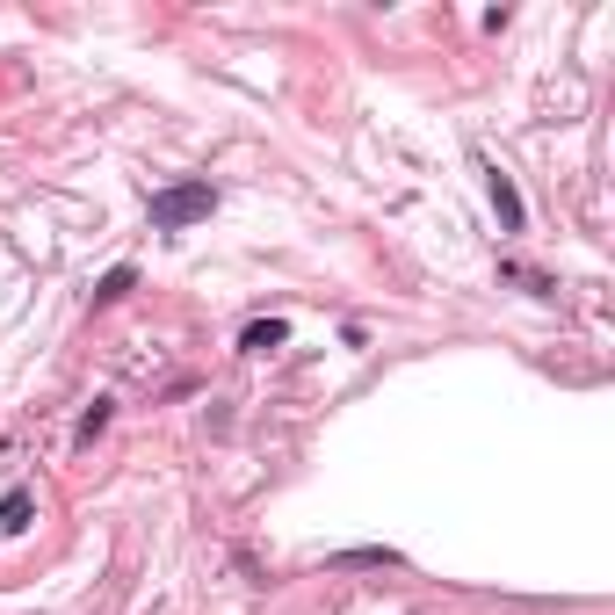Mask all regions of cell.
<instances>
[{
  "label": "cell",
  "mask_w": 615,
  "mask_h": 615,
  "mask_svg": "<svg viewBox=\"0 0 615 615\" xmlns=\"http://www.w3.org/2000/svg\"><path fill=\"white\" fill-rule=\"evenodd\" d=\"M485 196H492V218H500V232H521V189H514V174H500V167H485Z\"/></svg>",
  "instance_id": "2"
},
{
  "label": "cell",
  "mask_w": 615,
  "mask_h": 615,
  "mask_svg": "<svg viewBox=\"0 0 615 615\" xmlns=\"http://www.w3.org/2000/svg\"><path fill=\"white\" fill-rule=\"evenodd\" d=\"M210 210H218V189H210V181H174V189L152 196V232H189Z\"/></svg>",
  "instance_id": "1"
},
{
  "label": "cell",
  "mask_w": 615,
  "mask_h": 615,
  "mask_svg": "<svg viewBox=\"0 0 615 615\" xmlns=\"http://www.w3.org/2000/svg\"><path fill=\"white\" fill-rule=\"evenodd\" d=\"M123 290H138V268H131V261H123V268H109L102 283H95V312H102V304H116Z\"/></svg>",
  "instance_id": "5"
},
{
  "label": "cell",
  "mask_w": 615,
  "mask_h": 615,
  "mask_svg": "<svg viewBox=\"0 0 615 615\" xmlns=\"http://www.w3.org/2000/svg\"><path fill=\"white\" fill-rule=\"evenodd\" d=\"M102 427H109V398H95V406H87V413H80V449H87V442H95V435H102Z\"/></svg>",
  "instance_id": "8"
},
{
  "label": "cell",
  "mask_w": 615,
  "mask_h": 615,
  "mask_svg": "<svg viewBox=\"0 0 615 615\" xmlns=\"http://www.w3.org/2000/svg\"><path fill=\"white\" fill-rule=\"evenodd\" d=\"M500 275H507V283H521L529 297H550V290H558L550 275H536V268H514V261H500Z\"/></svg>",
  "instance_id": "6"
},
{
  "label": "cell",
  "mask_w": 615,
  "mask_h": 615,
  "mask_svg": "<svg viewBox=\"0 0 615 615\" xmlns=\"http://www.w3.org/2000/svg\"><path fill=\"white\" fill-rule=\"evenodd\" d=\"M283 341H290L283 319H254V326L239 333V355H268V348H283Z\"/></svg>",
  "instance_id": "4"
},
{
  "label": "cell",
  "mask_w": 615,
  "mask_h": 615,
  "mask_svg": "<svg viewBox=\"0 0 615 615\" xmlns=\"http://www.w3.org/2000/svg\"><path fill=\"white\" fill-rule=\"evenodd\" d=\"M29 514H37V492H29V485H8V492H0V536H15Z\"/></svg>",
  "instance_id": "3"
},
{
  "label": "cell",
  "mask_w": 615,
  "mask_h": 615,
  "mask_svg": "<svg viewBox=\"0 0 615 615\" xmlns=\"http://www.w3.org/2000/svg\"><path fill=\"white\" fill-rule=\"evenodd\" d=\"M326 565H398V550H341V558H326Z\"/></svg>",
  "instance_id": "7"
}]
</instances>
